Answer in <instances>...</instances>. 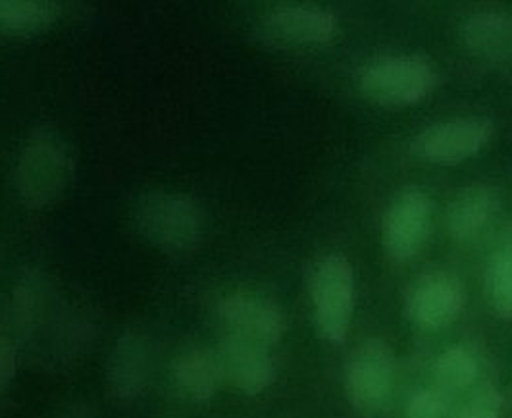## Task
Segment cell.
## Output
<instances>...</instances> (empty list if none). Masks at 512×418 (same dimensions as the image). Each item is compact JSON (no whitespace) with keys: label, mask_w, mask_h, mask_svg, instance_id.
<instances>
[{"label":"cell","mask_w":512,"mask_h":418,"mask_svg":"<svg viewBox=\"0 0 512 418\" xmlns=\"http://www.w3.org/2000/svg\"><path fill=\"white\" fill-rule=\"evenodd\" d=\"M139 236L170 257L195 253L205 236V214L199 203L178 191L143 193L131 209Z\"/></svg>","instance_id":"1"},{"label":"cell","mask_w":512,"mask_h":418,"mask_svg":"<svg viewBox=\"0 0 512 418\" xmlns=\"http://www.w3.org/2000/svg\"><path fill=\"white\" fill-rule=\"evenodd\" d=\"M434 218L432 197L420 187L401 189L382 218L385 255L397 262L414 259L426 245Z\"/></svg>","instance_id":"6"},{"label":"cell","mask_w":512,"mask_h":418,"mask_svg":"<svg viewBox=\"0 0 512 418\" xmlns=\"http://www.w3.org/2000/svg\"><path fill=\"white\" fill-rule=\"evenodd\" d=\"M503 407L501 392L491 384H484L470 395L457 418H503Z\"/></svg>","instance_id":"19"},{"label":"cell","mask_w":512,"mask_h":418,"mask_svg":"<svg viewBox=\"0 0 512 418\" xmlns=\"http://www.w3.org/2000/svg\"><path fill=\"white\" fill-rule=\"evenodd\" d=\"M218 320L226 336L253 341L270 347L287 332V318L282 307L256 293H231L218 303Z\"/></svg>","instance_id":"9"},{"label":"cell","mask_w":512,"mask_h":418,"mask_svg":"<svg viewBox=\"0 0 512 418\" xmlns=\"http://www.w3.org/2000/svg\"><path fill=\"white\" fill-rule=\"evenodd\" d=\"M54 0H0V37H35L58 22Z\"/></svg>","instance_id":"16"},{"label":"cell","mask_w":512,"mask_h":418,"mask_svg":"<svg viewBox=\"0 0 512 418\" xmlns=\"http://www.w3.org/2000/svg\"><path fill=\"white\" fill-rule=\"evenodd\" d=\"M464 303L466 289L459 276L434 270L414 280L407 291L405 313L422 330H441L459 318Z\"/></svg>","instance_id":"8"},{"label":"cell","mask_w":512,"mask_h":418,"mask_svg":"<svg viewBox=\"0 0 512 418\" xmlns=\"http://www.w3.org/2000/svg\"><path fill=\"white\" fill-rule=\"evenodd\" d=\"M74 176V158L60 135L37 131L26 141L16 162L14 182L27 209L41 210L56 203Z\"/></svg>","instance_id":"2"},{"label":"cell","mask_w":512,"mask_h":418,"mask_svg":"<svg viewBox=\"0 0 512 418\" xmlns=\"http://www.w3.org/2000/svg\"><path fill=\"white\" fill-rule=\"evenodd\" d=\"M461 43L476 56L497 58L512 49V14L503 10H482L462 22Z\"/></svg>","instance_id":"15"},{"label":"cell","mask_w":512,"mask_h":418,"mask_svg":"<svg viewBox=\"0 0 512 418\" xmlns=\"http://www.w3.org/2000/svg\"><path fill=\"white\" fill-rule=\"evenodd\" d=\"M16 347L10 338L0 336V393L4 392L16 376Z\"/></svg>","instance_id":"21"},{"label":"cell","mask_w":512,"mask_h":418,"mask_svg":"<svg viewBox=\"0 0 512 418\" xmlns=\"http://www.w3.org/2000/svg\"><path fill=\"white\" fill-rule=\"evenodd\" d=\"M495 135L489 118L464 116L428 126L412 139V153L426 162L453 166L480 155Z\"/></svg>","instance_id":"7"},{"label":"cell","mask_w":512,"mask_h":418,"mask_svg":"<svg viewBox=\"0 0 512 418\" xmlns=\"http://www.w3.org/2000/svg\"><path fill=\"white\" fill-rule=\"evenodd\" d=\"M262 35L278 47H322L339 35V22L314 4H282L262 22Z\"/></svg>","instance_id":"10"},{"label":"cell","mask_w":512,"mask_h":418,"mask_svg":"<svg viewBox=\"0 0 512 418\" xmlns=\"http://www.w3.org/2000/svg\"><path fill=\"white\" fill-rule=\"evenodd\" d=\"M487 303L495 316L512 320V251L497 243L491 251L484 274Z\"/></svg>","instance_id":"17"},{"label":"cell","mask_w":512,"mask_h":418,"mask_svg":"<svg viewBox=\"0 0 512 418\" xmlns=\"http://www.w3.org/2000/svg\"><path fill=\"white\" fill-rule=\"evenodd\" d=\"M153 368L151 345L141 332L128 330L114 345L106 365V386L116 399L128 401L145 390Z\"/></svg>","instance_id":"12"},{"label":"cell","mask_w":512,"mask_h":418,"mask_svg":"<svg viewBox=\"0 0 512 418\" xmlns=\"http://www.w3.org/2000/svg\"><path fill=\"white\" fill-rule=\"evenodd\" d=\"M395 380L397 359L387 341L368 338L353 349L345 368V392L357 413L380 415L393 397Z\"/></svg>","instance_id":"5"},{"label":"cell","mask_w":512,"mask_h":418,"mask_svg":"<svg viewBox=\"0 0 512 418\" xmlns=\"http://www.w3.org/2000/svg\"><path fill=\"white\" fill-rule=\"evenodd\" d=\"M497 243H501V245H505V247H509L512 251V226H509L503 234H501V237H499V241Z\"/></svg>","instance_id":"22"},{"label":"cell","mask_w":512,"mask_h":418,"mask_svg":"<svg viewBox=\"0 0 512 418\" xmlns=\"http://www.w3.org/2000/svg\"><path fill=\"white\" fill-rule=\"evenodd\" d=\"M308 293L320 336L333 345L345 343L355 313L353 264L339 253L316 259L308 274Z\"/></svg>","instance_id":"3"},{"label":"cell","mask_w":512,"mask_h":418,"mask_svg":"<svg viewBox=\"0 0 512 418\" xmlns=\"http://www.w3.org/2000/svg\"><path fill=\"white\" fill-rule=\"evenodd\" d=\"M447 415H449V393L439 390L437 386H432L412 395L405 418H447Z\"/></svg>","instance_id":"20"},{"label":"cell","mask_w":512,"mask_h":418,"mask_svg":"<svg viewBox=\"0 0 512 418\" xmlns=\"http://www.w3.org/2000/svg\"><path fill=\"white\" fill-rule=\"evenodd\" d=\"M176 386L193 401H210L226 382L218 351L191 349L176 357L172 365Z\"/></svg>","instance_id":"14"},{"label":"cell","mask_w":512,"mask_h":418,"mask_svg":"<svg viewBox=\"0 0 512 418\" xmlns=\"http://www.w3.org/2000/svg\"><path fill=\"white\" fill-rule=\"evenodd\" d=\"M218 355L226 382L245 395L266 392L276 382V365L264 345L224 336Z\"/></svg>","instance_id":"11"},{"label":"cell","mask_w":512,"mask_h":418,"mask_svg":"<svg viewBox=\"0 0 512 418\" xmlns=\"http://www.w3.org/2000/svg\"><path fill=\"white\" fill-rule=\"evenodd\" d=\"M501 193L489 183L462 187L445 212V230L455 241H468L482 234L501 210Z\"/></svg>","instance_id":"13"},{"label":"cell","mask_w":512,"mask_h":418,"mask_svg":"<svg viewBox=\"0 0 512 418\" xmlns=\"http://www.w3.org/2000/svg\"><path fill=\"white\" fill-rule=\"evenodd\" d=\"M436 68L418 54L385 56L368 64L359 76L360 93L374 105L405 108L434 93Z\"/></svg>","instance_id":"4"},{"label":"cell","mask_w":512,"mask_h":418,"mask_svg":"<svg viewBox=\"0 0 512 418\" xmlns=\"http://www.w3.org/2000/svg\"><path fill=\"white\" fill-rule=\"evenodd\" d=\"M478 372L480 365L476 361V355L462 345H455L445 349L437 357L434 380L437 388L443 392H461L476 382Z\"/></svg>","instance_id":"18"}]
</instances>
